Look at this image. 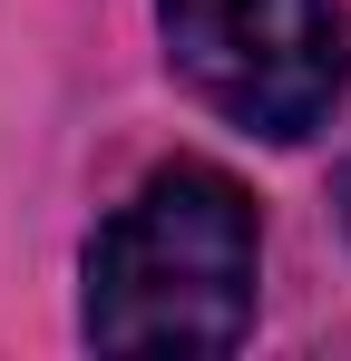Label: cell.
Segmentation results:
<instances>
[{
    "instance_id": "6da1fadb",
    "label": "cell",
    "mask_w": 351,
    "mask_h": 361,
    "mask_svg": "<svg viewBox=\"0 0 351 361\" xmlns=\"http://www.w3.org/2000/svg\"><path fill=\"white\" fill-rule=\"evenodd\" d=\"M254 283H264L254 195L205 157H176L98 225L78 322L98 352H234L254 332Z\"/></svg>"
},
{
    "instance_id": "7a4b0ae2",
    "label": "cell",
    "mask_w": 351,
    "mask_h": 361,
    "mask_svg": "<svg viewBox=\"0 0 351 361\" xmlns=\"http://www.w3.org/2000/svg\"><path fill=\"white\" fill-rule=\"evenodd\" d=\"M176 78L244 137L302 147L332 127L351 78V30L332 0H156Z\"/></svg>"
},
{
    "instance_id": "3957f363",
    "label": "cell",
    "mask_w": 351,
    "mask_h": 361,
    "mask_svg": "<svg viewBox=\"0 0 351 361\" xmlns=\"http://www.w3.org/2000/svg\"><path fill=\"white\" fill-rule=\"evenodd\" d=\"M342 225H351V157H342Z\"/></svg>"
}]
</instances>
